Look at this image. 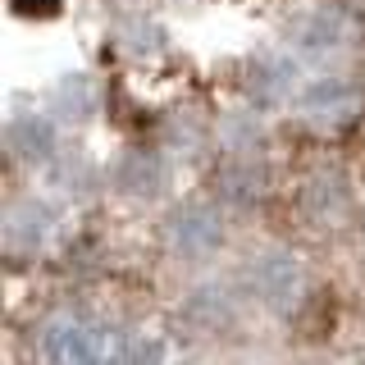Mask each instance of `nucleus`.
I'll use <instances>...</instances> for the list:
<instances>
[{
    "label": "nucleus",
    "mask_w": 365,
    "mask_h": 365,
    "mask_svg": "<svg viewBox=\"0 0 365 365\" xmlns=\"http://www.w3.org/2000/svg\"><path fill=\"white\" fill-rule=\"evenodd\" d=\"M14 9L23 19H51L60 9V0H14Z\"/></svg>",
    "instance_id": "7ed1b4c3"
},
{
    "label": "nucleus",
    "mask_w": 365,
    "mask_h": 365,
    "mask_svg": "<svg viewBox=\"0 0 365 365\" xmlns=\"http://www.w3.org/2000/svg\"><path fill=\"white\" fill-rule=\"evenodd\" d=\"M174 242L187 251V256H201V251H210L220 242V224H215L210 215H201V210H187L174 224Z\"/></svg>",
    "instance_id": "f03ea898"
},
{
    "label": "nucleus",
    "mask_w": 365,
    "mask_h": 365,
    "mask_svg": "<svg viewBox=\"0 0 365 365\" xmlns=\"http://www.w3.org/2000/svg\"><path fill=\"white\" fill-rule=\"evenodd\" d=\"M41 365H128V342L119 329L87 319L78 311H60L41 324L37 334Z\"/></svg>",
    "instance_id": "f257e3e1"
}]
</instances>
